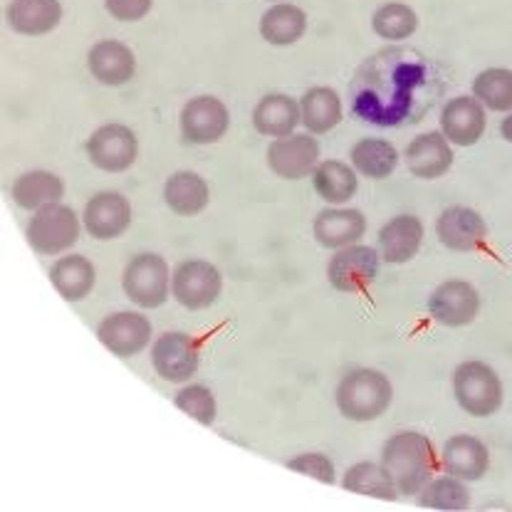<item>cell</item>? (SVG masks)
Instances as JSON below:
<instances>
[{
  "mask_svg": "<svg viewBox=\"0 0 512 512\" xmlns=\"http://www.w3.org/2000/svg\"><path fill=\"white\" fill-rule=\"evenodd\" d=\"M426 80V70L421 62L396 60L389 70H379L374 75V85L352 90V114L376 127H396L411 114L414 94Z\"/></svg>",
  "mask_w": 512,
  "mask_h": 512,
  "instance_id": "obj_1",
  "label": "cell"
},
{
  "mask_svg": "<svg viewBox=\"0 0 512 512\" xmlns=\"http://www.w3.org/2000/svg\"><path fill=\"white\" fill-rule=\"evenodd\" d=\"M379 461L404 498H416L423 485L441 468L431 438L421 431H411V428L386 438Z\"/></svg>",
  "mask_w": 512,
  "mask_h": 512,
  "instance_id": "obj_2",
  "label": "cell"
},
{
  "mask_svg": "<svg viewBox=\"0 0 512 512\" xmlns=\"http://www.w3.org/2000/svg\"><path fill=\"white\" fill-rule=\"evenodd\" d=\"M394 401V384L384 372L359 367L339 379L334 389V404L347 421L369 423L381 419Z\"/></svg>",
  "mask_w": 512,
  "mask_h": 512,
  "instance_id": "obj_3",
  "label": "cell"
},
{
  "mask_svg": "<svg viewBox=\"0 0 512 512\" xmlns=\"http://www.w3.org/2000/svg\"><path fill=\"white\" fill-rule=\"evenodd\" d=\"M453 399L473 419H490L505 401L500 374L483 359H466L453 369Z\"/></svg>",
  "mask_w": 512,
  "mask_h": 512,
  "instance_id": "obj_4",
  "label": "cell"
},
{
  "mask_svg": "<svg viewBox=\"0 0 512 512\" xmlns=\"http://www.w3.org/2000/svg\"><path fill=\"white\" fill-rule=\"evenodd\" d=\"M82 218L67 203L38 208L25 226L28 245L40 255H65L82 235Z\"/></svg>",
  "mask_w": 512,
  "mask_h": 512,
  "instance_id": "obj_5",
  "label": "cell"
},
{
  "mask_svg": "<svg viewBox=\"0 0 512 512\" xmlns=\"http://www.w3.org/2000/svg\"><path fill=\"white\" fill-rule=\"evenodd\" d=\"M124 295L141 307L156 310L171 297V270L159 253H139L127 263L122 275Z\"/></svg>",
  "mask_w": 512,
  "mask_h": 512,
  "instance_id": "obj_6",
  "label": "cell"
},
{
  "mask_svg": "<svg viewBox=\"0 0 512 512\" xmlns=\"http://www.w3.org/2000/svg\"><path fill=\"white\" fill-rule=\"evenodd\" d=\"M223 275L213 263L201 258H188L171 273V297L186 310H208L221 300Z\"/></svg>",
  "mask_w": 512,
  "mask_h": 512,
  "instance_id": "obj_7",
  "label": "cell"
},
{
  "mask_svg": "<svg viewBox=\"0 0 512 512\" xmlns=\"http://www.w3.org/2000/svg\"><path fill=\"white\" fill-rule=\"evenodd\" d=\"M381 270V255L374 245L354 243L347 248L332 250L327 263L329 285L344 295H357L372 287Z\"/></svg>",
  "mask_w": 512,
  "mask_h": 512,
  "instance_id": "obj_8",
  "label": "cell"
},
{
  "mask_svg": "<svg viewBox=\"0 0 512 512\" xmlns=\"http://www.w3.org/2000/svg\"><path fill=\"white\" fill-rule=\"evenodd\" d=\"M151 367L169 384H188L201 367V347L188 332L171 329L151 342Z\"/></svg>",
  "mask_w": 512,
  "mask_h": 512,
  "instance_id": "obj_9",
  "label": "cell"
},
{
  "mask_svg": "<svg viewBox=\"0 0 512 512\" xmlns=\"http://www.w3.org/2000/svg\"><path fill=\"white\" fill-rule=\"evenodd\" d=\"M92 166L104 174L129 171L139 159V139L132 127L122 122H107L90 134L85 144Z\"/></svg>",
  "mask_w": 512,
  "mask_h": 512,
  "instance_id": "obj_10",
  "label": "cell"
},
{
  "mask_svg": "<svg viewBox=\"0 0 512 512\" xmlns=\"http://www.w3.org/2000/svg\"><path fill=\"white\" fill-rule=\"evenodd\" d=\"M426 310L436 325L461 329L473 325L480 312V292L473 282L451 278L433 287Z\"/></svg>",
  "mask_w": 512,
  "mask_h": 512,
  "instance_id": "obj_11",
  "label": "cell"
},
{
  "mask_svg": "<svg viewBox=\"0 0 512 512\" xmlns=\"http://www.w3.org/2000/svg\"><path fill=\"white\" fill-rule=\"evenodd\" d=\"M320 156V141L310 132H292L273 139L268 146V166L282 181H302L312 176L322 161Z\"/></svg>",
  "mask_w": 512,
  "mask_h": 512,
  "instance_id": "obj_12",
  "label": "cell"
},
{
  "mask_svg": "<svg viewBox=\"0 0 512 512\" xmlns=\"http://www.w3.org/2000/svg\"><path fill=\"white\" fill-rule=\"evenodd\" d=\"M231 127V112L226 102L213 94H198L188 99L179 114L181 137L193 146H211L226 137Z\"/></svg>",
  "mask_w": 512,
  "mask_h": 512,
  "instance_id": "obj_13",
  "label": "cell"
},
{
  "mask_svg": "<svg viewBox=\"0 0 512 512\" xmlns=\"http://www.w3.org/2000/svg\"><path fill=\"white\" fill-rule=\"evenodd\" d=\"M97 339L114 357L132 359L154 342V327L149 317L134 310H119L97 325Z\"/></svg>",
  "mask_w": 512,
  "mask_h": 512,
  "instance_id": "obj_14",
  "label": "cell"
},
{
  "mask_svg": "<svg viewBox=\"0 0 512 512\" xmlns=\"http://www.w3.org/2000/svg\"><path fill=\"white\" fill-rule=\"evenodd\" d=\"M132 203L124 193L117 191H99L85 203L82 211V226L94 240H117L132 226Z\"/></svg>",
  "mask_w": 512,
  "mask_h": 512,
  "instance_id": "obj_15",
  "label": "cell"
},
{
  "mask_svg": "<svg viewBox=\"0 0 512 512\" xmlns=\"http://www.w3.org/2000/svg\"><path fill=\"white\" fill-rule=\"evenodd\" d=\"M436 238L453 253H475L488 243V223L475 208L448 206L436 218Z\"/></svg>",
  "mask_w": 512,
  "mask_h": 512,
  "instance_id": "obj_16",
  "label": "cell"
},
{
  "mask_svg": "<svg viewBox=\"0 0 512 512\" xmlns=\"http://www.w3.org/2000/svg\"><path fill=\"white\" fill-rule=\"evenodd\" d=\"M438 124H441L443 137L453 146L466 149L483 139L485 129H488V109L473 94H458L443 104Z\"/></svg>",
  "mask_w": 512,
  "mask_h": 512,
  "instance_id": "obj_17",
  "label": "cell"
},
{
  "mask_svg": "<svg viewBox=\"0 0 512 512\" xmlns=\"http://www.w3.org/2000/svg\"><path fill=\"white\" fill-rule=\"evenodd\" d=\"M453 149H456V146L443 137L441 129L416 134V137L409 141V146H406L404 164L414 179H443V176L453 169V161H456V151Z\"/></svg>",
  "mask_w": 512,
  "mask_h": 512,
  "instance_id": "obj_18",
  "label": "cell"
},
{
  "mask_svg": "<svg viewBox=\"0 0 512 512\" xmlns=\"http://www.w3.org/2000/svg\"><path fill=\"white\" fill-rule=\"evenodd\" d=\"M423 238V223L414 213H399L389 218L376 235V250L381 255V263L386 265H406L419 255Z\"/></svg>",
  "mask_w": 512,
  "mask_h": 512,
  "instance_id": "obj_19",
  "label": "cell"
},
{
  "mask_svg": "<svg viewBox=\"0 0 512 512\" xmlns=\"http://www.w3.org/2000/svg\"><path fill=\"white\" fill-rule=\"evenodd\" d=\"M438 461L443 473L456 475L466 483H478L490 470V448L478 436L456 433L443 443Z\"/></svg>",
  "mask_w": 512,
  "mask_h": 512,
  "instance_id": "obj_20",
  "label": "cell"
},
{
  "mask_svg": "<svg viewBox=\"0 0 512 512\" xmlns=\"http://www.w3.org/2000/svg\"><path fill=\"white\" fill-rule=\"evenodd\" d=\"M90 75L104 87H122L137 75V55L122 40H99L87 52Z\"/></svg>",
  "mask_w": 512,
  "mask_h": 512,
  "instance_id": "obj_21",
  "label": "cell"
},
{
  "mask_svg": "<svg viewBox=\"0 0 512 512\" xmlns=\"http://www.w3.org/2000/svg\"><path fill=\"white\" fill-rule=\"evenodd\" d=\"M367 233V216L359 208L329 206L312 221V235L327 250L347 248L359 243Z\"/></svg>",
  "mask_w": 512,
  "mask_h": 512,
  "instance_id": "obj_22",
  "label": "cell"
},
{
  "mask_svg": "<svg viewBox=\"0 0 512 512\" xmlns=\"http://www.w3.org/2000/svg\"><path fill=\"white\" fill-rule=\"evenodd\" d=\"M50 285L65 302H82L97 285V268L87 255L65 253L50 265Z\"/></svg>",
  "mask_w": 512,
  "mask_h": 512,
  "instance_id": "obj_23",
  "label": "cell"
},
{
  "mask_svg": "<svg viewBox=\"0 0 512 512\" xmlns=\"http://www.w3.org/2000/svg\"><path fill=\"white\" fill-rule=\"evenodd\" d=\"M300 124V99L290 97V94L285 92L265 94L253 109V127L255 132L263 134V137H287V134L297 132Z\"/></svg>",
  "mask_w": 512,
  "mask_h": 512,
  "instance_id": "obj_24",
  "label": "cell"
},
{
  "mask_svg": "<svg viewBox=\"0 0 512 512\" xmlns=\"http://www.w3.org/2000/svg\"><path fill=\"white\" fill-rule=\"evenodd\" d=\"M8 28L18 35L40 38L62 23L60 0H10L5 8Z\"/></svg>",
  "mask_w": 512,
  "mask_h": 512,
  "instance_id": "obj_25",
  "label": "cell"
},
{
  "mask_svg": "<svg viewBox=\"0 0 512 512\" xmlns=\"http://www.w3.org/2000/svg\"><path fill=\"white\" fill-rule=\"evenodd\" d=\"M349 164L354 166L359 176L369 181H384L399 169L401 156L399 149L389 139L381 137H364L354 141L349 149Z\"/></svg>",
  "mask_w": 512,
  "mask_h": 512,
  "instance_id": "obj_26",
  "label": "cell"
},
{
  "mask_svg": "<svg viewBox=\"0 0 512 512\" xmlns=\"http://www.w3.org/2000/svg\"><path fill=\"white\" fill-rule=\"evenodd\" d=\"M65 196V181L57 174L45 169H33L20 174L10 186V198L23 211L35 213L38 208L62 201Z\"/></svg>",
  "mask_w": 512,
  "mask_h": 512,
  "instance_id": "obj_27",
  "label": "cell"
},
{
  "mask_svg": "<svg viewBox=\"0 0 512 512\" xmlns=\"http://www.w3.org/2000/svg\"><path fill=\"white\" fill-rule=\"evenodd\" d=\"M164 201L176 216L193 218L206 211V206L211 203V188L196 171H176L166 179Z\"/></svg>",
  "mask_w": 512,
  "mask_h": 512,
  "instance_id": "obj_28",
  "label": "cell"
},
{
  "mask_svg": "<svg viewBox=\"0 0 512 512\" xmlns=\"http://www.w3.org/2000/svg\"><path fill=\"white\" fill-rule=\"evenodd\" d=\"M300 114L305 132L322 137V134H329L334 127H339V122L344 119L342 97L327 85L310 87L300 97Z\"/></svg>",
  "mask_w": 512,
  "mask_h": 512,
  "instance_id": "obj_29",
  "label": "cell"
},
{
  "mask_svg": "<svg viewBox=\"0 0 512 512\" xmlns=\"http://www.w3.org/2000/svg\"><path fill=\"white\" fill-rule=\"evenodd\" d=\"M317 196L329 206H344L359 193V174L352 164L339 159H325L310 176Z\"/></svg>",
  "mask_w": 512,
  "mask_h": 512,
  "instance_id": "obj_30",
  "label": "cell"
},
{
  "mask_svg": "<svg viewBox=\"0 0 512 512\" xmlns=\"http://www.w3.org/2000/svg\"><path fill=\"white\" fill-rule=\"evenodd\" d=\"M307 33V13L295 3H273L260 15V38L273 47L300 43Z\"/></svg>",
  "mask_w": 512,
  "mask_h": 512,
  "instance_id": "obj_31",
  "label": "cell"
},
{
  "mask_svg": "<svg viewBox=\"0 0 512 512\" xmlns=\"http://www.w3.org/2000/svg\"><path fill=\"white\" fill-rule=\"evenodd\" d=\"M347 493L364 495V498H376L384 500V503H394L399 500V490H396L394 480L386 473V468L381 466V461H359L354 466L344 470V475L339 478Z\"/></svg>",
  "mask_w": 512,
  "mask_h": 512,
  "instance_id": "obj_32",
  "label": "cell"
},
{
  "mask_svg": "<svg viewBox=\"0 0 512 512\" xmlns=\"http://www.w3.org/2000/svg\"><path fill=\"white\" fill-rule=\"evenodd\" d=\"M470 488L466 480L456 475H433L416 495V503L426 510H443V512H461L470 508Z\"/></svg>",
  "mask_w": 512,
  "mask_h": 512,
  "instance_id": "obj_33",
  "label": "cell"
},
{
  "mask_svg": "<svg viewBox=\"0 0 512 512\" xmlns=\"http://www.w3.org/2000/svg\"><path fill=\"white\" fill-rule=\"evenodd\" d=\"M372 30L376 38L386 40V43H404V40L414 38V33L419 30V13L409 3L389 0L374 10Z\"/></svg>",
  "mask_w": 512,
  "mask_h": 512,
  "instance_id": "obj_34",
  "label": "cell"
},
{
  "mask_svg": "<svg viewBox=\"0 0 512 512\" xmlns=\"http://www.w3.org/2000/svg\"><path fill=\"white\" fill-rule=\"evenodd\" d=\"M473 94L488 112H512V70L508 67H488L473 80Z\"/></svg>",
  "mask_w": 512,
  "mask_h": 512,
  "instance_id": "obj_35",
  "label": "cell"
},
{
  "mask_svg": "<svg viewBox=\"0 0 512 512\" xmlns=\"http://www.w3.org/2000/svg\"><path fill=\"white\" fill-rule=\"evenodd\" d=\"M174 406L184 411L188 419L201 423V426H213L218 419L216 394L203 384L181 386L174 396Z\"/></svg>",
  "mask_w": 512,
  "mask_h": 512,
  "instance_id": "obj_36",
  "label": "cell"
},
{
  "mask_svg": "<svg viewBox=\"0 0 512 512\" xmlns=\"http://www.w3.org/2000/svg\"><path fill=\"white\" fill-rule=\"evenodd\" d=\"M285 466L290 470H295V473L307 475V478H315L317 483H325V485L339 483L337 468H334L332 458L325 456V453H320V451H310V453H300V456H292Z\"/></svg>",
  "mask_w": 512,
  "mask_h": 512,
  "instance_id": "obj_37",
  "label": "cell"
},
{
  "mask_svg": "<svg viewBox=\"0 0 512 512\" xmlns=\"http://www.w3.org/2000/svg\"><path fill=\"white\" fill-rule=\"evenodd\" d=\"M154 0H104V8L117 23H139L146 18Z\"/></svg>",
  "mask_w": 512,
  "mask_h": 512,
  "instance_id": "obj_38",
  "label": "cell"
},
{
  "mask_svg": "<svg viewBox=\"0 0 512 512\" xmlns=\"http://www.w3.org/2000/svg\"><path fill=\"white\" fill-rule=\"evenodd\" d=\"M500 137L512 144V112L505 114L503 122H500Z\"/></svg>",
  "mask_w": 512,
  "mask_h": 512,
  "instance_id": "obj_39",
  "label": "cell"
},
{
  "mask_svg": "<svg viewBox=\"0 0 512 512\" xmlns=\"http://www.w3.org/2000/svg\"><path fill=\"white\" fill-rule=\"evenodd\" d=\"M265 3H282V0H265Z\"/></svg>",
  "mask_w": 512,
  "mask_h": 512,
  "instance_id": "obj_40",
  "label": "cell"
}]
</instances>
